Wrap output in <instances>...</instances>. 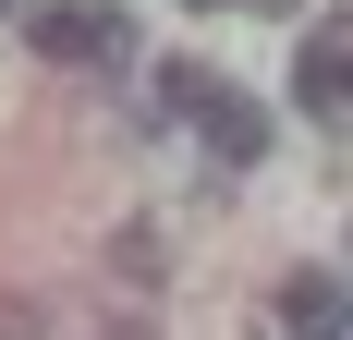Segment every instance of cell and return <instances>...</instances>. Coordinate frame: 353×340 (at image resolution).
Segmentation results:
<instances>
[{
  "mask_svg": "<svg viewBox=\"0 0 353 340\" xmlns=\"http://www.w3.org/2000/svg\"><path fill=\"white\" fill-rule=\"evenodd\" d=\"M195 12H219V0H195Z\"/></svg>",
  "mask_w": 353,
  "mask_h": 340,
  "instance_id": "5",
  "label": "cell"
},
{
  "mask_svg": "<svg viewBox=\"0 0 353 340\" xmlns=\"http://www.w3.org/2000/svg\"><path fill=\"white\" fill-rule=\"evenodd\" d=\"M25 49H49L73 73H110V61H134V25H122V0H49V12H25Z\"/></svg>",
  "mask_w": 353,
  "mask_h": 340,
  "instance_id": "2",
  "label": "cell"
},
{
  "mask_svg": "<svg viewBox=\"0 0 353 340\" xmlns=\"http://www.w3.org/2000/svg\"><path fill=\"white\" fill-rule=\"evenodd\" d=\"M281 328H292V340H341V279H329V268H305V279L281 292Z\"/></svg>",
  "mask_w": 353,
  "mask_h": 340,
  "instance_id": "4",
  "label": "cell"
},
{
  "mask_svg": "<svg viewBox=\"0 0 353 340\" xmlns=\"http://www.w3.org/2000/svg\"><path fill=\"white\" fill-rule=\"evenodd\" d=\"M341 61H353V25H341V12H329V25L305 36V61H292V98L317 109L329 134H341Z\"/></svg>",
  "mask_w": 353,
  "mask_h": 340,
  "instance_id": "3",
  "label": "cell"
},
{
  "mask_svg": "<svg viewBox=\"0 0 353 340\" xmlns=\"http://www.w3.org/2000/svg\"><path fill=\"white\" fill-rule=\"evenodd\" d=\"M159 98H171L183 122H195V134H208V158H219V170H244V158H268V109H256V98H232L219 73L171 61V73H159Z\"/></svg>",
  "mask_w": 353,
  "mask_h": 340,
  "instance_id": "1",
  "label": "cell"
}]
</instances>
